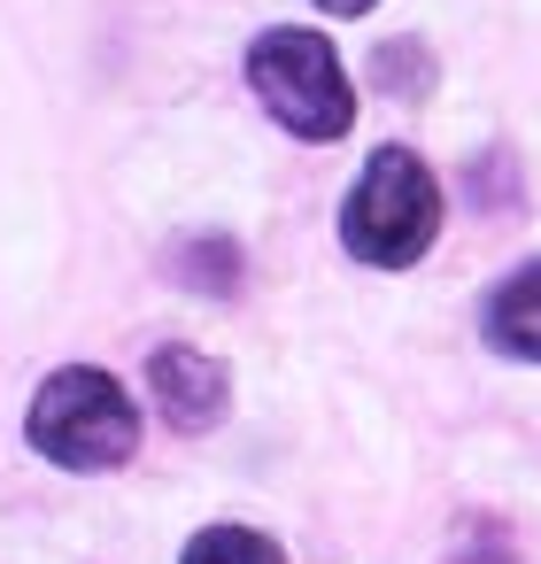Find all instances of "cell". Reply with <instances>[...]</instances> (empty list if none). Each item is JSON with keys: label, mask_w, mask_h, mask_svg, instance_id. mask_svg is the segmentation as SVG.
Segmentation results:
<instances>
[{"label": "cell", "mask_w": 541, "mask_h": 564, "mask_svg": "<svg viewBox=\"0 0 541 564\" xmlns=\"http://www.w3.org/2000/svg\"><path fill=\"white\" fill-rule=\"evenodd\" d=\"M433 232H441V186H433V171L410 148H379L364 163V178L348 186V202H340L348 256H364L379 271H402V263H418L433 248Z\"/></svg>", "instance_id": "cell-1"}, {"label": "cell", "mask_w": 541, "mask_h": 564, "mask_svg": "<svg viewBox=\"0 0 541 564\" xmlns=\"http://www.w3.org/2000/svg\"><path fill=\"white\" fill-rule=\"evenodd\" d=\"M32 448L63 471H117L140 448V410L109 371L71 364L32 394Z\"/></svg>", "instance_id": "cell-2"}, {"label": "cell", "mask_w": 541, "mask_h": 564, "mask_svg": "<svg viewBox=\"0 0 541 564\" xmlns=\"http://www.w3.org/2000/svg\"><path fill=\"white\" fill-rule=\"evenodd\" d=\"M248 86L294 140H340L356 124L348 70H340L333 40H317V32H263L248 47Z\"/></svg>", "instance_id": "cell-3"}, {"label": "cell", "mask_w": 541, "mask_h": 564, "mask_svg": "<svg viewBox=\"0 0 541 564\" xmlns=\"http://www.w3.org/2000/svg\"><path fill=\"white\" fill-rule=\"evenodd\" d=\"M148 387H155V410H163L178 433L217 425V410H225V394H232L225 364L202 356V348H155V356H148Z\"/></svg>", "instance_id": "cell-4"}, {"label": "cell", "mask_w": 541, "mask_h": 564, "mask_svg": "<svg viewBox=\"0 0 541 564\" xmlns=\"http://www.w3.org/2000/svg\"><path fill=\"white\" fill-rule=\"evenodd\" d=\"M487 340L502 348V356H518V364H541V263H526V271H510L495 294H487Z\"/></svg>", "instance_id": "cell-5"}, {"label": "cell", "mask_w": 541, "mask_h": 564, "mask_svg": "<svg viewBox=\"0 0 541 564\" xmlns=\"http://www.w3.org/2000/svg\"><path fill=\"white\" fill-rule=\"evenodd\" d=\"M178 564H286V549L271 533H256V525H209V533L186 541Z\"/></svg>", "instance_id": "cell-6"}, {"label": "cell", "mask_w": 541, "mask_h": 564, "mask_svg": "<svg viewBox=\"0 0 541 564\" xmlns=\"http://www.w3.org/2000/svg\"><path fill=\"white\" fill-rule=\"evenodd\" d=\"M325 17H364V9H379V0H317Z\"/></svg>", "instance_id": "cell-7"}, {"label": "cell", "mask_w": 541, "mask_h": 564, "mask_svg": "<svg viewBox=\"0 0 541 564\" xmlns=\"http://www.w3.org/2000/svg\"><path fill=\"white\" fill-rule=\"evenodd\" d=\"M456 564H510V556H502V549H495V541H479V549H464V556H456Z\"/></svg>", "instance_id": "cell-8"}]
</instances>
